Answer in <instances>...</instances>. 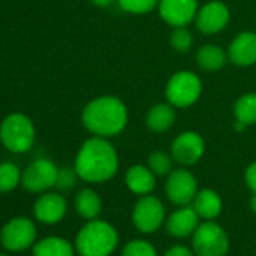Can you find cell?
<instances>
[{
  "label": "cell",
  "instance_id": "obj_1",
  "mask_svg": "<svg viewBox=\"0 0 256 256\" xmlns=\"http://www.w3.org/2000/svg\"><path fill=\"white\" fill-rule=\"evenodd\" d=\"M74 169L80 180L90 184L110 181L119 169V157L108 139L92 136L80 146Z\"/></svg>",
  "mask_w": 256,
  "mask_h": 256
},
{
  "label": "cell",
  "instance_id": "obj_2",
  "mask_svg": "<svg viewBox=\"0 0 256 256\" xmlns=\"http://www.w3.org/2000/svg\"><path fill=\"white\" fill-rule=\"evenodd\" d=\"M82 122L94 136L110 139L120 134L128 124V108L114 95H102L89 101L82 112Z\"/></svg>",
  "mask_w": 256,
  "mask_h": 256
},
{
  "label": "cell",
  "instance_id": "obj_3",
  "mask_svg": "<svg viewBox=\"0 0 256 256\" xmlns=\"http://www.w3.org/2000/svg\"><path fill=\"white\" fill-rule=\"evenodd\" d=\"M119 242L114 226L106 220L94 218L78 230L76 236V252L80 256H110Z\"/></svg>",
  "mask_w": 256,
  "mask_h": 256
},
{
  "label": "cell",
  "instance_id": "obj_4",
  "mask_svg": "<svg viewBox=\"0 0 256 256\" xmlns=\"http://www.w3.org/2000/svg\"><path fill=\"white\" fill-rule=\"evenodd\" d=\"M35 125L23 113L8 114L0 124V140L4 146L16 154L28 152L35 144Z\"/></svg>",
  "mask_w": 256,
  "mask_h": 256
},
{
  "label": "cell",
  "instance_id": "obj_5",
  "mask_svg": "<svg viewBox=\"0 0 256 256\" xmlns=\"http://www.w3.org/2000/svg\"><path fill=\"white\" fill-rule=\"evenodd\" d=\"M202 95V80L188 70L176 71L170 76L164 88V96L175 108H187L198 102Z\"/></svg>",
  "mask_w": 256,
  "mask_h": 256
},
{
  "label": "cell",
  "instance_id": "obj_6",
  "mask_svg": "<svg viewBox=\"0 0 256 256\" xmlns=\"http://www.w3.org/2000/svg\"><path fill=\"white\" fill-rule=\"evenodd\" d=\"M230 247L228 232L214 220H204L192 235L196 256H226Z\"/></svg>",
  "mask_w": 256,
  "mask_h": 256
},
{
  "label": "cell",
  "instance_id": "obj_7",
  "mask_svg": "<svg viewBox=\"0 0 256 256\" xmlns=\"http://www.w3.org/2000/svg\"><path fill=\"white\" fill-rule=\"evenodd\" d=\"M132 220L139 232L154 234L166 222V208L157 196H140L139 200L134 204Z\"/></svg>",
  "mask_w": 256,
  "mask_h": 256
},
{
  "label": "cell",
  "instance_id": "obj_8",
  "mask_svg": "<svg viewBox=\"0 0 256 256\" xmlns=\"http://www.w3.org/2000/svg\"><path fill=\"white\" fill-rule=\"evenodd\" d=\"M164 192L168 199L174 205L176 206L192 205L199 192L198 180L187 168L174 169L166 178Z\"/></svg>",
  "mask_w": 256,
  "mask_h": 256
},
{
  "label": "cell",
  "instance_id": "obj_9",
  "mask_svg": "<svg viewBox=\"0 0 256 256\" xmlns=\"http://www.w3.org/2000/svg\"><path fill=\"white\" fill-rule=\"evenodd\" d=\"M0 240H2V244L6 250L22 252L35 242L36 228L28 217H16L4 226Z\"/></svg>",
  "mask_w": 256,
  "mask_h": 256
},
{
  "label": "cell",
  "instance_id": "obj_10",
  "mask_svg": "<svg viewBox=\"0 0 256 256\" xmlns=\"http://www.w3.org/2000/svg\"><path fill=\"white\" fill-rule=\"evenodd\" d=\"M170 154L174 160L182 168L194 166L205 154V140L198 132H182L172 142Z\"/></svg>",
  "mask_w": 256,
  "mask_h": 256
},
{
  "label": "cell",
  "instance_id": "obj_11",
  "mask_svg": "<svg viewBox=\"0 0 256 256\" xmlns=\"http://www.w3.org/2000/svg\"><path fill=\"white\" fill-rule=\"evenodd\" d=\"M59 169L48 158H38L32 162L22 175L23 187L30 193H42L56 186Z\"/></svg>",
  "mask_w": 256,
  "mask_h": 256
},
{
  "label": "cell",
  "instance_id": "obj_12",
  "mask_svg": "<svg viewBox=\"0 0 256 256\" xmlns=\"http://www.w3.org/2000/svg\"><path fill=\"white\" fill-rule=\"evenodd\" d=\"M230 20V11L220 0H211L198 10L194 23L199 32L205 35H216L226 29Z\"/></svg>",
  "mask_w": 256,
  "mask_h": 256
},
{
  "label": "cell",
  "instance_id": "obj_13",
  "mask_svg": "<svg viewBox=\"0 0 256 256\" xmlns=\"http://www.w3.org/2000/svg\"><path fill=\"white\" fill-rule=\"evenodd\" d=\"M158 14L172 28H184L194 22L198 14V0H160Z\"/></svg>",
  "mask_w": 256,
  "mask_h": 256
},
{
  "label": "cell",
  "instance_id": "obj_14",
  "mask_svg": "<svg viewBox=\"0 0 256 256\" xmlns=\"http://www.w3.org/2000/svg\"><path fill=\"white\" fill-rule=\"evenodd\" d=\"M200 217L194 211L193 205L178 206L169 217H166L164 226L170 236L174 238H187L194 234L198 226L200 224Z\"/></svg>",
  "mask_w": 256,
  "mask_h": 256
},
{
  "label": "cell",
  "instance_id": "obj_15",
  "mask_svg": "<svg viewBox=\"0 0 256 256\" xmlns=\"http://www.w3.org/2000/svg\"><path fill=\"white\" fill-rule=\"evenodd\" d=\"M228 59L236 66H252L256 64V34L240 32L228 47Z\"/></svg>",
  "mask_w": 256,
  "mask_h": 256
},
{
  "label": "cell",
  "instance_id": "obj_16",
  "mask_svg": "<svg viewBox=\"0 0 256 256\" xmlns=\"http://www.w3.org/2000/svg\"><path fill=\"white\" fill-rule=\"evenodd\" d=\"M36 220L46 224L59 223L66 214V200L59 193H46L36 199L34 206Z\"/></svg>",
  "mask_w": 256,
  "mask_h": 256
},
{
  "label": "cell",
  "instance_id": "obj_17",
  "mask_svg": "<svg viewBox=\"0 0 256 256\" xmlns=\"http://www.w3.org/2000/svg\"><path fill=\"white\" fill-rule=\"evenodd\" d=\"M157 176L148 168V164H134L125 172V186L132 193L138 196L151 194L156 188Z\"/></svg>",
  "mask_w": 256,
  "mask_h": 256
},
{
  "label": "cell",
  "instance_id": "obj_18",
  "mask_svg": "<svg viewBox=\"0 0 256 256\" xmlns=\"http://www.w3.org/2000/svg\"><path fill=\"white\" fill-rule=\"evenodd\" d=\"M176 119L175 107L169 102H157L154 104L146 116H145V124L152 133L162 134L170 130L174 122Z\"/></svg>",
  "mask_w": 256,
  "mask_h": 256
},
{
  "label": "cell",
  "instance_id": "obj_19",
  "mask_svg": "<svg viewBox=\"0 0 256 256\" xmlns=\"http://www.w3.org/2000/svg\"><path fill=\"white\" fill-rule=\"evenodd\" d=\"M192 205L202 220H216L223 210L222 196L212 188L199 190Z\"/></svg>",
  "mask_w": 256,
  "mask_h": 256
},
{
  "label": "cell",
  "instance_id": "obj_20",
  "mask_svg": "<svg viewBox=\"0 0 256 256\" xmlns=\"http://www.w3.org/2000/svg\"><path fill=\"white\" fill-rule=\"evenodd\" d=\"M196 62L204 71H218L222 70L228 59V52L216 44H205L196 52Z\"/></svg>",
  "mask_w": 256,
  "mask_h": 256
},
{
  "label": "cell",
  "instance_id": "obj_21",
  "mask_svg": "<svg viewBox=\"0 0 256 256\" xmlns=\"http://www.w3.org/2000/svg\"><path fill=\"white\" fill-rule=\"evenodd\" d=\"M74 205H76V211L78 212V216L86 220L98 218L102 211V200L100 194L92 188H82L76 194Z\"/></svg>",
  "mask_w": 256,
  "mask_h": 256
},
{
  "label": "cell",
  "instance_id": "obj_22",
  "mask_svg": "<svg viewBox=\"0 0 256 256\" xmlns=\"http://www.w3.org/2000/svg\"><path fill=\"white\" fill-rule=\"evenodd\" d=\"M76 247L62 236H47L34 247V256H74Z\"/></svg>",
  "mask_w": 256,
  "mask_h": 256
},
{
  "label": "cell",
  "instance_id": "obj_23",
  "mask_svg": "<svg viewBox=\"0 0 256 256\" xmlns=\"http://www.w3.org/2000/svg\"><path fill=\"white\" fill-rule=\"evenodd\" d=\"M234 116L244 126L256 124V92H247L238 96L234 104Z\"/></svg>",
  "mask_w": 256,
  "mask_h": 256
},
{
  "label": "cell",
  "instance_id": "obj_24",
  "mask_svg": "<svg viewBox=\"0 0 256 256\" xmlns=\"http://www.w3.org/2000/svg\"><path fill=\"white\" fill-rule=\"evenodd\" d=\"M174 157L164 151H152L148 157V168L156 176H168L174 170Z\"/></svg>",
  "mask_w": 256,
  "mask_h": 256
},
{
  "label": "cell",
  "instance_id": "obj_25",
  "mask_svg": "<svg viewBox=\"0 0 256 256\" xmlns=\"http://www.w3.org/2000/svg\"><path fill=\"white\" fill-rule=\"evenodd\" d=\"M22 181V174L17 164L2 163L0 164V193L12 192Z\"/></svg>",
  "mask_w": 256,
  "mask_h": 256
},
{
  "label": "cell",
  "instance_id": "obj_26",
  "mask_svg": "<svg viewBox=\"0 0 256 256\" xmlns=\"http://www.w3.org/2000/svg\"><path fill=\"white\" fill-rule=\"evenodd\" d=\"M119 8L128 14L134 16H144L152 12L157 6L160 0H116Z\"/></svg>",
  "mask_w": 256,
  "mask_h": 256
},
{
  "label": "cell",
  "instance_id": "obj_27",
  "mask_svg": "<svg viewBox=\"0 0 256 256\" xmlns=\"http://www.w3.org/2000/svg\"><path fill=\"white\" fill-rule=\"evenodd\" d=\"M169 42L176 53H188L193 47V35L187 29V26L174 28Z\"/></svg>",
  "mask_w": 256,
  "mask_h": 256
},
{
  "label": "cell",
  "instance_id": "obj_28",
  "mask_svg": "<svg viewBox=\"0 0 256 256\" xmlns=\"http://www.w3.org/2000/svg\"><path fill=\"white\" fill-rule=\"evenodd\" d=\"M122 256H157V250L146 240H132L124 246Z\"/></svg>",
  "mask_w": 256,
  "mask_h": 256
},
{
  "label": "cell",
  "instance_id": "obj_29",
  "mask_svg": "<svg viewBox=\"0 0 256 256\" xmlns=\"http://www.w3.org/2000/svg\"><path fill=\"white\" fill-rule=\"evenodd\" d=\"M78 175L76 172V169L72 168H62L58 172V180H56V187L62 192L71 190L76 184H77Z\"/></svg>",
  "mask_w": 256,
  "mask_h": 256
},
{
  "label": "cell",
  "instance_id": "obj_30",
  "mask_svg": "<svg viewBox=\"0 0 256 256\" xmlns=\"http://www.w3.org/2000/svg\"><path fill=\"white\" fill-rule=\"evenodd\" d=\"M244 181L252 192V194H256V162L250 163L244 172Z\"/></svg>",
  "mask_w": 256,
  "mask_h": 256
},
{
  "label": "cell",
  "instance_id": "obj_31",
  "mask_svg": "<svg viewBox=\"0 0 256 256\" xmlns=\"http://www.w3.org/2000/svg\"><path fill=\"white\" fill-rule=\"evenodd\" d=\"M163 256H196V254H194L193 248L176 244V246H172L170 248H168Z\"/></svg>",
  "mask_w": 256,
  "mask_h": 256
},
{
  "label": "cell",
  "instance_id": "obj_32",
  "mask_svg": "<svg viewBox=\"0 0 256 256\" xmlns=\"http://www.w3.org/2000/svg\"><path fill=\"white\" fill-rule=\"evenodd\" d=\"M90 2L98 8H107L114 4V0H90Z\"/></svg>",
  "mask_w": 256,
  "mask_h": 256
},
{
  "label": "cell",
  "instance_id": "obj_33",
  "mask_svg": "<svg viewBox=\"0 0 256 256\" xmlns=\"http://www.w3.org/2000/svg\"><path fill=\"white\" fill-rule=\"evenodd\" d=\"M248 205H250V210L256 214V194H252V198L248 200Z\"/></svg>",
  "mask_w": 256,
  "mask_h": 256
},
{
  "label": "cell",
  "instance_id": "obj_34",
  "mask_svg": "<svg viewBox=\"0 0 256 256\" xmlns=\"http://www.w3.org/2000/svg\"><path fill=\"white\" fill-rule=\"evenodd\" d=\"M0 256H5V254H4V253H0Z\"/></svg>",
  "mask_w": 256,
  "mask_h": 256
}]
</instances>
